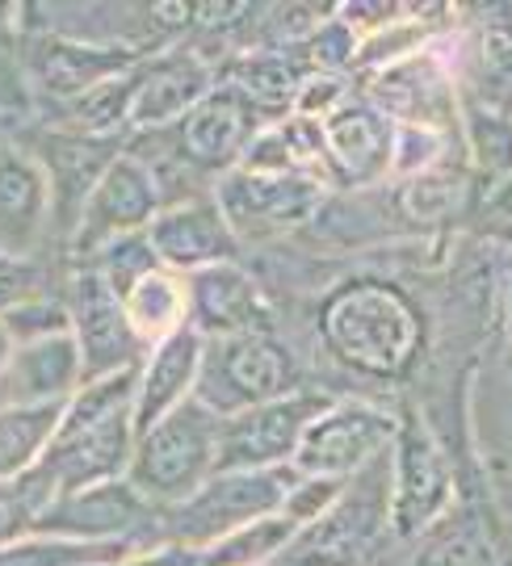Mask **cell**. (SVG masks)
Masks as SVG:
<instances>
[{"label":"cell","instance_id":"74e56055","mask_svg":"<svg viewBox=\"0 0 512 566\" xmlns=\"http://www.w3.org/2000/svg\"><path fill=\"white\" fill-rule=\"evenodd\" d=\"M348 102V76H328V72H307L299 81V93H294V105L290 114L311 122H324L328 114H336L341 105Z\"/></svg>","mask_w":512,"mask_h":566},{"label":"cell","instance_id":"7bdbcfd3","mask_svg":"<svg viewBox=\"0 0 512 566\" xmlns=\"http://www.w3.org/2000/svg\"><path fill=\"white\" fill-rule=\"evenodd\" d=\"M504 327H509V340H512V256H509V282H504Z\"/></svg>","mask_w":512,"mask_h":566},{"label":"cell","instance_id":"f6af8a7d","mask_svg":"<svg viewBox=\"0 0 512 566\" xmlns=\"http://www.w3.org/2000/svg\"><path fill=\"white\" fill-rule=\"evenodd\" d=\"M81 566H118V563H81Z\"/></svg>","mask_w":512,"mask_h":566},{"label":"cell","instance_id":"f35d334b","mask_svg":"<svg viewBox=\"0 0 512 566\" xmlns=\"http://www.w3.org/2000/svg\"><path fill=\"white\" fill-rule=\"evenodd\" d=\"M471 156L492 172H509L512 168V122L504 126L500 109H483L471 122Z\"/></svg>","mask_w":512,"mask_h":566},{"label":"cell","instance_id":"b9f144b4","mask_svg":"<svg viewBox=\"0 0 512 566\" xmlns=\"http://www.w3.org/2000/svg\"><path fill=\"white\" fill-rule=\"evenodd\" d=\"M118 566H202V549L168 542V537H151V542H139Z\"/></svg>","mask_w":512,"mask_h":566},{"label":"cell","instance_id":"4316f807","mask_svg":"<svg viewBox=\"0 0 512 566\" xmlns=\"http://www.w3.org/2000/svg\"><path fill=\"white\" fill-rule=\"evenodd\" d=\"M123 311L126 319H130V327H135V336L147 348L168 340L173 332H181L189 324V290H185V277L173 273V269L147 273L144 282L123 298Z\"/></svg>","mask_w":512,"mask_h":566},{"label":"cell","instance_id":"8992f818","mask_svg":"<svg viewBox=\"0 0 512 566\" xmlns=\"http://www.w3.org/2000/svg\"><path fill=\"white\" fill-rule=\"evenodd\" d=\"M303 390L299 365L282 340L269 332H240V336H219L206 340L202 374L194 399L210 407L215 416H240L248 407L273 403L282 395Z\"/></svg>","mask_w":512,"mask_h":566},{"label":"cell","instance_id":"d590c367","mask_svg":"<svg viewBox=\"0 0 512 566\" xmlns=\"http://www.w3.org/2000/svg\"><path fill=\"white\" fill-rule=\"evenodd\" d=\"M0 324L9 332V340L13 348L21 344H39V340H51V336H63V332H72V315H67V303H55V298H30V303L13 306L9 315H0Z\"/></svg>","mask_w":512,"mask_h":566},{"label":"cell","instance_id":"d6986e66","mask_svg":"<svg viewBox=\"0 0 512 566\" xmlns=\"http://www.w3.org/2000/svg\"><path fill=\"white\" fill-rule=\"evenodd\" d=\"M189 290V327L219 340V336H240V332H265L269 303L252 273L240 269V261L210 264L185 277Z\"/></svg>","mask_w":512,"mask_h":566},{"label":"cell","instance_id":"5b68a950","mask_svg":"<svg viewBox=\"0 0 512 566\" xmlns=\"http://www.w3.org/2000/svg\"><path fill=\"white\" fill-rule=\"evenodd\" d=\"M390 525V449L348 479L345 495L315 521L299 528L278 566H357L378 546Z\"/></svg>","mask_w":512,"mask_h":566},{"label":"cell","instance_id":"f1b7e54d","mask_svg":"<svg viewBox=\"0 0 512 566\" xmlns=\"http://www.w3.org/2000/svg\"><path fill=\"white\" fill-rule=\"evenodd\" d=\"M130 72L118 81H105L97 88H88L81 97L60 102V126L63 135H84V139H114V130L130 126Z\"/></svg>","mask_w":512,"mask_h":566},{"label":"cell","instance_id":"4fadbf2b","mask_svg":"<svg viewBox=\"0 0 512 566\" xmlns=\"http://www.w3.org/2000/svg\"><path fill=\"white\" fill-rule=\"evenodd\" d=\"M261 126H269V118L248 102L244 93H236L231 84H215L181 122H173L165 130L173 135V151L194 172H219L223 177L240 164L244 147Z\"/></svg>","mask_w":512,"mask_h":566},{"label":"cell","instance_id":"484cf974","mask_svg":"<svg viewBox=\"0 0 512 566\" xmlns=\"http://www.w3.org/2000/svg\"><path fill=\"white\" fill-rule=\"evenodd\" d=\"M67 403H9L0 407V483H18L51 446Z\"/></svg>","mask_w":512,"mask_h":566},{"label":"cell","instance_id":"e575fe53","mask_svg":"<svg viewBox=\"0 0 512 566\" xmlns=\"http://www.w3.org/2000/svg\"><path fill=\"white\" fill-rule=\"evenodd\" d=\"M450 130H432V126H395V147H390V172L395 181L425 177L432 168H450Z\"/></svg>","mask_w":512,"mask_h":566},{"label":"cell","instance_id":"e0dca14e","mask_svg":"<svg viewBox=\"0 0 512 566\" xmlns=\"http://www.w3.org/2000/svg\"><path fill=\"white\" fill-rule=\"evenodd\" d=\"M147 240L156 248V256L173 273H198L210 264H227L240 256V240L236 231L227 227L219 202L202 193V198H189V202L165 206L151 227H147Z\"/></svg>","mask_w":512,"mask_h":566},{"label":"cell","instance_id":"d6a6232c","mask_svg":"<svg viewBox=\"0 0 512 566\" xmlns=\"http://www.w3.org/2000/svg\"><path fill=\"white\" fill-rule=\"evenodd\" d=\"M362 34L348 25L341 13H328L303 34V67L307 72H328V76H348L357 67Z\"/></svg>","mask_w":512,"mask_h":566},{"label":"cell","instance_id":"ab89813d","mask_svg":"<svg viewBox=\"0 0 512 566\" xmlns=\"http://www.w3.org/2000/svg\"><path fill=\"white\" fill-rule=\"evenodd\" d=\"M474 60H479V76L492 88L495 97H504L512 88V34L504 30H483L479 46H474Z\"/></svg>","mask_w":512,"mask_h":566},{"label":"cell","instance_id":"7c38bea8","mask_svg":"<svg viewBox=\"0 0 512 566\" xmlns=\"http://www.w3.org/2000/svg\"><path fill=\"white\" fill-rule=\"evenodd\" d=\"M67 315H72V340L81 353L84 382H102V378H118V374L139 369L147 344L135 336V327L123 311V298L88 264H81V273L72 277Z\"/></svg>","mask_w":512,"mask_h":566},{"label":"cell","instance_id":"7402d4cb","mask_svg":"<svg viewBox=\"0 0 512 566\" xmlns=\"http://www.w3.org/2000/svg\"><path fill=\"white\" fill-rule=\"evenodd\" d=\"M118 151L123 147H114V139H84V135H63V130H51L46 147L34 151L46 172V185H51V210H55L51 219L60 223L67 240L76 231V219H81L93 185L102 181L105 164Z\"/></svg>","mask_w":512,"mask_h":566},{"label":"cell","instance_id":"ee69618b","mask_svg":"<svg viewBox=\"0 0 512 566\" xmlns=\"http://www.w3.org/2000/svg\"><path fill=\"white\" fill-rule=\"evenodd\" d=\"M9 357H13V340H9V332H4V324H0V369L9 365Z\"/></svg>","mask_w":512,"mask_h":566},{"label":"cell","instance_id":"7a4b0ae2","mask_svg":"<svg viewBox=\"0 0 512 566\" xmlns=\"http://www.w3.org/2000/svg\"><path fill=\"white\" fill-rule=\"evenodd\" d=\"M135 369L102 382H84L51 437V446L34 465L51 500L84 491V486L118 483L135 458Z\"/></svg>","mask_w":512,"mask_h":566},{"label":"cell","instance_id":"bcb514c9","mask_svg":"<svg viewBox=\"0 0 512 566\" xmlns=\"http://www.w3.org/2000/svg\"><path fill=\"white\" fill-rule=\"evenodd\" d=\"M273 566H278V563H273Z\"/></svg>","mask_w":512,"mask_h":566},{"label":"cell","instance_id":"836d02e7","mask_svg":"<svg viewBox=\"0 0 512 566\" xmlns=\"http://www.w3.org/2000/svg\"><path fill=\"white\" fill-rule=\"evenodd\" d=\"M462 206V172L458 168H432L425 177L399 181V210L416 223H441Z\"/></svg>","mask_w":512,"mask_h":566},{"label":"cell","instance_id":"5bb4252c","mask_svg":"<svg viewBox=\"0 0 512 566\" xmlns=\"http://www.w3.org/2000/svg\"><path fill=\"white\" fill-rule=\"evenodd\" d=\"M151 512L156 507L147 504L126 479H118V483L84 486V491L51 500V507L34 521V533L67 537V542H102V546H109V542L139 546L135 533H144Z\"/></svg>","mask_w":512,"mask_h":566},{"label":"cell","instance_id":"ac0fdd59","mask_svg":"<svg viewBox=\"0 0 512 566\" xmlns=\"http://www.w3.org/2000/svg\"><path fill=\"white\" fill-rule=\"evenodd\" d=\"M130 126L135 130H165L173 122H181L194 105L202 102L215 88V67L194 55V51H165L139 60V67L130 72Z\"/></svg>","mask_w":512,"mask_h":566},{"label":"cell","instance_id":"ffe728a7","mask_svg":"<svg viewBox=\"0 0 512 566\" xmlns=\"http://www.w3.org/2000/svg\"><path fill=\"white\" fill-rule=\"evenodd\" d=\"M139 67V51H130L123 42H93V39H39L30 55V72L46 97L67 102L81 97L88 88L105 81H118L126 72Z\"/></svg>","mask_w":512,"mask_h":566},{"label":"cell","instance_id":"4dcf8cb0","mask_svg":"<svg viewBox=\"0 0 512 566\" xmlns=\"http://www.w3.org/2000/svg\"><path fill=\"white\" fill-rule=\"evenodd\" d=\"M299 528L290 525L286 516H265L252 525L227 533L223 542L202 549V566H273L282 558V549L290 546Z\"/></svg>","mask_w":512,"mask_h":566},{"label":"cell","instance_id":"6da1fadb","mask_svg":"<svg viewBox=\"0 0 512 566\" xmlns=\"http://www.w3.org/2000/svg\"><path fill=\"white\" fill-rule=\"evenodd\" d=\"M320 340L348 374L374 382L404 378L425 348V315L399 285L383 277H353L336 285L315 315Z\"/></svg>","mask_w":512,"mask_h":566},{"label":"cell","instance_id":"3957f363","mask_svg":"<svg viewBox=\"0 0 512 566\" xmlns=\"http://www.w3.org/2000/svg\"><path fill=\"white\" fill-rule=\"evenodd\" d=\"M219 424H223V416H215L198 399L168 411L160 424H151L135 437V458L126 470V483L135 486L156 512L189 500L215 474Z\"/></svg>","mask_w":512,"mask_h":566},{"label":"cell","instance_id":"277c9868","mask_svg":"<svg viewBox=\"0 0 512 566\" xmlns=\"http://www.w3.org/2000/svg\"><path fill=\"white\" fill-rule=\"evenodd\" d=\"M294 474H299L294 465H282V470H215L189 500L160 512V537L185 542L194 549L215 546L236 528L278 516Z\"/></svg>","mask_w":512,"mask_h":566},{"label":"cell","instance_id":"f546056e","mask_svg":"<svg viewBox=\"0 0 512 566\" xmlns=\"http://www.w3.org/2000/svg\"><path fill=\"white\" fill-rule=\"evenodd\" d=\"M130 542H67V537H18L0 546V566H81V563H123L130 554Z\"/></svg>","mask_w":512,"mask_h":566},{"label":"cell","instance_id":"ba28073f","mask_svg":"<svg viewBox=\"0 0 512 566\" xmlns=\"http://www.w3.org/2000/svg\"><path fill=\"white\" fill-rule=\"evenodd\" d=\"M210 198L219 202L227 227L236 231V240L244 243L303 227L311 214H320V206L328 202V185L311 181L303 172L261 177V172L231 168L215 181Z\"/></svg>","mask_w":512,"mask_h":566},{"label":"cell","instance_id":"603a6c76","mask_svg":"<svg viewBox=\"0 0 512 566\" xmlns=\"http://www.w3.org/2000/svg\"><path fill=\"white\" fill-rule=\"evenodd\" d=\"M84 386L81 353L72 332L39 344L13 348L9 365L0 369V407L9 403H67Z\"/></svg>","mask_w":512,"mask_h":566},{"label":"cell","instance_id":"44dd1931","mask_svg":"<svg viewBox=\"0 0 512 566\" xmlns=\"http://www.w3.org/2000/svg\"><path fill=\"white\" fill-rule=\"evenodd\" d=\"M202 353L206 336H198L189 324L147 348L135 369V432H147L151 424H160L168 411L194 399L198 374H202Z\"/></svg>","mask_w":512,"mask_h":566},{"label":"cell","instance_id":"60d3db41","mask_svg":"<svg viewBox=\"0 0 512 566\" xmlns=\"http://www.w3.org/2000/svg\"><path fill=\"white\" fill-rule=\"evenodd\" d=\"M39 298V269L13 256V252H0V315H9L13 306Z\"/></svg>","mask_w":512,"mask_h":566},{"label":"cell","instance_id":"1f68e13d","mask_svg":"<svg viewBox=\"0 0 512 566\" xmlns=\"http://www.w3.org/2000/svg\"><path fill=\"white\" fill-rule=\"evenodd\" d=\"M88 269L102 277L118 298H126L135 285L144 282L147 273H156V269H165L160 256H156V248L147 240V231H135V235H123V240L105 243L97 256H88Z\"/></svg>","mask_w":512,"mask_h":566},{"label":"cell","instance_id":"30bf717a","mask_svg":"<svg viewBox=\"0 0 512 566\" xmlns=\"http://www.w3.org/2000/svg\"><path fill=\"white\" fill-rule=\"evenodd\" d=\"M160 210H165V202H160V189L151 181L147 164L130 147H123L114 160L105 164L102 181L93 185L67 248L84 264L88 256H97L105 243L135 235V231H147Z\"/></svg>","mask_w":512,"mask_h":566},{"label":"cell","instance_id":"52a82bcc","mask_svg":"<svg viewBox=\"0 0 512 566\" xmlns=\"http://www.w3.org/2000/svg\"><path fill=\"white\" fill-rule=\"evenodd\" d=\"M453 507V470L425 420L399 416L390 441V525L399 537H420Z\"/></svg>","mask_w":512,"mask_h":566},{"label":"cell","instance_id":"d4e9b609","mask_svg":"<svg viewBox=\"0 0 512 566\" xmlns=\"http://www.w3.org/2000/svg\"><path fill=\"white\" fill-rule=\"evenodd\" d=\"M303 76H307V67L290 51H282V46H252V51L227 63L219 84H231L236 93H244L269 122H282L290 114V105H294V93H299Z\"/></svg>","mask_w":512,"mask_h":566},{"label":"cell","instance_id":"9a60e30c","mask_svg":"<svg viewBox=\"0 0 512 566\" xmlns=\"http://www.w3.org/2000/svg\"><path fill=\"white\" fill-rule=\"evenodd\" d=\"M366 102L378 105L395 126L450 130L453 114H458V93H453L450 72L429 46L374 72L366 81Z\"/></svg>","mask_w":512,"mask_h":566},{"label":"cell","instance_id":"8d00e7d4","mask_svg":"<svg viewBox=\"0 0 512 566\" xmlns=\"http://www.w3.org/2000/svg\"><path fill=\"white\" fill-rule=\"evenodd\" d=\"M345 486H348V479H332V474H294V483H290L278 516H286L294 528L315 525V521L345 495Z\"/></svg>","mask_w":512,"mask_h":566},{"label":"cell","instance_id":"2e32d148","mask_svg":"<svg viewBox=\"0 0 512 566\" xmlns=\"http://www.w3.org/2000/svg\"><path fill=\"white\" fill-rule=\"evenodd\" d=\"M324 126V172L328 185H374L390 172V147H395V122L366 97H348Z\"/></svg>","mask_w":512,"mask_h":566},{"label":"cell","instance_id":"9c48e42d","mask_svg":"<svg viewBox=\"0 0 512 566\" xmlns=\"http://www.w3.org/2000/svg\"><path fill=\"white\" fill-rule=\"evenodd\" d=\"M324 390H294L273 403L248 407L219 424V462L215 470H282L294 465L311 420L328 407Z\"/></svg>","mask_w":512,"mask_h":566},{"label":"cell","instance_id":"83f0119b","mask_svg":"<svg viewBox=\"0 0 512 566\" xmlns=\"http://www.w3.org/2000/svg\"><path fill=\"white\" fill-rule=\"evenodd\" d=\"M411 566H500L488 528L474 512L450 507L432 528L420 533V549Z\"/></svg>","mask_w":512,"mask_h":566},{"label":"cell","instance_id":"cb8c5ba5","mask_svg":"<svg viewBox=\"0 0 512 566\" xmlns=\"http://www.w3.org/2000/svg\"><path fill=\"white\" fill-rule=\"evenodd\" d=\"M51 219V185L34 151L0 143V252L25 256Z\"/></svg>","mask_w":512,"mask_h":566},{"label":"cell","instance_id":"8fae6325","mask_svg":"<svg viewBox=\"0 0 512 566\" xmlns=\"http://www.w3.org/2000/svg\"><path fill=\"white\" fill-rule=\"evenodd\" d=\"M399 432V416L387 407L362 403V399H332L311 428L303 432V446L294 453L299 474H332V479H353L366 470L374 458H383Z\"/></svg>","mask_w":512,"mask_h":566}]
</instances>
